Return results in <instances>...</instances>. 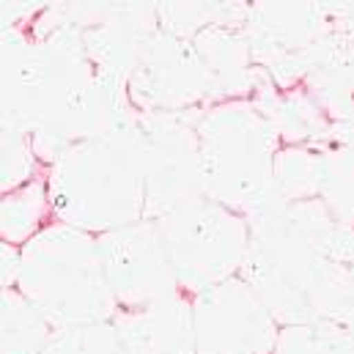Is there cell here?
Masks as SVG:
<instances>
[{"label": "cell", "mask_w": 354, "mask_h": 354, "mask_svg": "<svg viewBox=\"0 0 354 354\" xmlns=\"http://www.w3.org/2000/svg\"><path fill=\"white\" fill-rule=\"evenodd\" d=\"M53 212L47 178L36 176L25 187L6 192L0 209V234L3 242L25 248L39 231L47 228V214Z\"/></svg>", "instance_id": "cell-17"}, {"label": "cell", "mask_w": 354, "mask_h": 354, "mask_svg": "<svg viewBox=\"0 0 354 354\" xmlns=\"http://www.w3.org/2000/svg\"><path fill=\"white\" fill-rule=\"evenodd\" d=\"M132 118L127 88L96 72L64 3L44 6L30 28L3 30V124L30 135L39 162L53 165L75 143Z\"/></svg>", "instance_id": "cell-1"}, {"label": "cell", "mask_w": 354, "mask_h": 354, "mask_svg": "<svg viewBox=\"0 0 354 354\" xmlns=\"http://www.w3.org/2000/svg\"><path fill=\"white\" fill-rule=\"evenodd\" d=\"M96 239L107 286L121 310L143 308L181 291L154 220H140Z\"/></svg>", "instance_id": "cell-10"}, {"label": "cell", "mask_w": 354, "mask_h": 354, "mask_svg": "<svg viewBox=\"0 0 354 354\" xmlns=\"http://www.w3.org/2000/svg\"><path fill=\"white\" fill-rule=\"evenodd\" d=\"M354 228L313 201H286L250 220L239 277L261 297L280 327L305 324L338 308Z\"/></svg>", "instance_id": "cell-2"}, {"label": "cell", "mask_w": 354, "mask_h": 354, "mask_svg": "<svg viewBox=\"0 0 354 354\" xmlns=\"http://www.w3.org/2000/svg\"><path fill=\"white\" fill-rule=\"evenodd\" d=\"M55 327L113 322V297L99 256V239L69 223H50L25 248L14 286Z\"/></svg>", "instance_id": "cell-5"}, {"label": "cell", "mask_w": 354, "mask_h": 354, "mask_svg": "<svg viewBox=\"0 0 354 354\" xmlns=\"http://www.w3.org/2000/svg\"><path fill=\"white\" fill-rule=\"evenodd\" d=\"M58 223L93 236L146 220V168L135 118L66 149L47 171Z\"/></svg>", "instance_id": "cell-3"}, {"label": "cell", "mask_w": 354, "mask_h": 354, "mask_svg": "<svg viewBox=\"0 0 354 354\" xmlns=\"http://www.w3.org/2000/svg\"><path fill=\"white\" fill-rule=\"evenodd\" d=\"M242 8V3H157L160 28L184 39H195L212 22L228 19Z\"/></svg>", "instance_id": "cell-20"}, {"label": "cell", "mask_w": 354, "mask_h": 354, "mask_svg": "<svg viewBox=\"0 0 354 354\" xmlns=\"http://www.w3.org/2000/svg\"><path fill=\"white\" fill-rule=\"evenodd\" d=\"M195 354H272L280 324L236 274L192 297Z\"/></svg>", "instance_id": "cell-9"}, {"label": "cell", "mask_w": 354, "mask_h": 354, "mask_svg": "<svg viewBox=\"0 0 354 354\" xmlns=\"http://www.w3.org/2000/svg\"><path fill=\"white\" fill-rule=\"evenodd\" d=\"M36 151L30 135L17 124H3V162H0V187L14 192L36 178Z\"/></svg>", "instance_id": "cell-22"}, {"label": "cell", "mask_w": 354, "mask_h": 354, "mask_svg": "<svg viewBox=\"0 0 354 354\" xmlns=\"http://www.w3.org/2000/svg\"><path fill=\"white\" fill-rule=\"evenodd\" d=\"M154 223L176 272L178 288L192 297L236 277L245 264L250 223L209 195L178 206Z\"/></svg>", "instance_id": "cell-6"}, {"label": "cell", "mask_w": 354, "mask_h": 354, "mask_svg": "<svg viewBox=\"0 0 354 354\" xmlns=\"http://www.w3.org/2000/svg\"><path fill=\"white\" fill-rule=\"evenodd\" d=\"M280 138L250 99L212 104L198 121V160L212 201L239 212L248 223L286 203L274 187Z\"/></svg>", "instance_id": "cell-4"}, {"label": "cell", "mask_w": 354, "mask_h": 354, "mask_svg": "<svg viewBox=\"0 0 354 354\" xmlns=\"http://www.w3.org/2000/svg\"><path fill=\"white\" fill-rule=\"evenodd\" d=\"M201 113L203 110L135 113L146 168V220H160L206 195L198 160Z\"/></svg>", "instance_id": "cell-7"}, {"label": "cell", "mask_w": 354, "mask_h": 354, "mask_svg": "<svg viewBox=\"0 0 354 354\" xmlns=\"http://www.w3.org/2000/svg\"><path fill=\"white\" fill-rule=\"evenodd\" d=\"M127 96L135 113H178L220 104L217 86L192 39L162 28L146 41L129 75Z\"/></svg>", "instance_id": "cell-8"}, {"label": "cell", "mask_w": 354, "mask_h": 354, "mask_svg": "<svg viewBox=\"0 0 354 354\" xmlns=\"http://www.w3.org/2000/svg\"><path fill=\"white\" fill-rule=\"evenodd\" d=\"M41 354H121L118 333L113 322L55 327Z\"/></svg>", "instance_id": "cell-21"}, {"label": "cell", "mask_w": 354, "mask_h": 354, "mask_svg": "<svg viewBox=\"0 0 354 354\" xmlns=\"http://www.w3.org/2000/svg\"><path fill=\"white\" fill-rule=\"evenodd\" d=\"M250 102L264 113L269 127L286 146H333V129L305 86L280 88L264 69H259V83Z\"/></svg>", "instance_id": "cell-13"}, {"label": "cell", "mask_w": 354, "mask_h": 354, "mask_svg": "<svg viewBox=\"0 0 354 354\" xmlns=\"http://www.w3.org/2000/svg\"><path fill=\"white\" fill-rule=\"evenodd\" d=\"M324 146H286L274 157V187L286 201L319 198Z\"/></svg>", "instance_id": "cell-19"}, {"label": "cell", "mask_w": 354, "mask_h": 354, "mask_svg": "<svg viewBox=\"0 0 354 354\" xmlns=\"http://www.w3.org/2000/svg\"><path fill=\"white\" fill-rule=\"evenodd\" d=\"M55 324L17 288H3V335L0 354H41Z\"/></svg>", "instance_id": "cell-16"}, {"label": "cell", "mask_w": 354, "mask_h": 354, "mask_svg": "<svg viewBox=\"0 0 354 354\" xmlns=\"http://www.w3.org/2000/svg\"><path fill=\"white\" fill-rule=\"evenodd\" d=\"M19 261H22V248L3 242V288H14L17 286Z\"/></svg>", "instance_id": "cell-23"}, {"label": "cell", "mask_w": 354, "mask_h": 354, "mask_svg": "<svg viewBox=\"0 0 354 354\" xmlns=\"http://www.w3.org/2000/svg\"><path fill=\"white\" fill-rule=\"evenodd\" d=\"M272 354H354V313L330 310L305 324L280 327Z\"/></svg>", "instance_id": "cell-15"}, {"label": "cell", "mask_w": 354, "mask_h": 354, "mask_svg": "<svg viewBox=\"0 0 354 354\" xmlns=\"http://www.w3.org/2000/svg\"><path fill=\"white\" fill-rule=\"evenodd\" d=\"M335 310H346L354 313V250L349 256V261L344 264V280H341V299Z\"/></svg>", "instance_id": "cell-24"}, {"label": "cell", "mask_w": 354, "mask_h": 354, "mask_svg": "<svg viewBox=\"0 0 354 354\" xmlns=\"http://www.w3.org/2000/svg\"><path fill=\"white\" fill-rule=\"evenodd\" d=\"M121 354H195L192 294L176 291L113 319Z\"/></svg>", "instance_id": "cell-11"}, {"label": "cell", "mask_w": 354, "mask_h": 354, "mask_svg": "<svg viewBox=\"0 0 354 354\" xmlns=\"http://www.w3.org/2000/svg\"><path fill=\"white\" fill-rule=\"evenodd\" d=\"M305 88L330 121L333 146H354V55L310 75Z\"/></svg>", "instance_id": "cell-14"}, {"label": "cell", "mask_w": 354, "mask_h": 354, "mask_svg": "<svg viewBox=\"0 0 354 354\" xmlns=\"http://www.w3.org/2000/svg\"><path fill=\"white\" fill-rule=\"evenodd\" d=\"M319 201L341 225L354 228V146L322 149Z\"/></svg>", "instance_id": "cell-18"}, {"label": "cell", "mask_w": 354, "mask_h": 354, "mask_svg": "<svg viewBox=\"0 0 354 354\" xmlns=\"http://www.w3.org/2000/svg\"><path fill=\"white\" fill-rule=\"evenodd\" d=\"M245 11H248V3H242V8L234 17L212 22L192 39L201 61L206 64L217 86L220 102L250 99L259 83V66L253 64L250 44L242 33Z\"/></svg>", "instance_id": "cell-12"}]
</instances>
